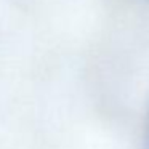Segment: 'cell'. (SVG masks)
I'll use <instances>...</instances> for the list:
<instances>
[{
    "label": "cell",
    "mask_w": 149,
    "mask_h": 149,
    "mask_svg": "<svg viewBox=\"0 0 149 149\" xmlns=\"http://www.w3.org/2000/svg\"><path fill=\"white\" fill-rule=\"evenodd\" d=\"M146 139L149 143V111H148V119H146Z\"/></svg>",
    "instance_id": "6da1fadb"
}]
</instances>
